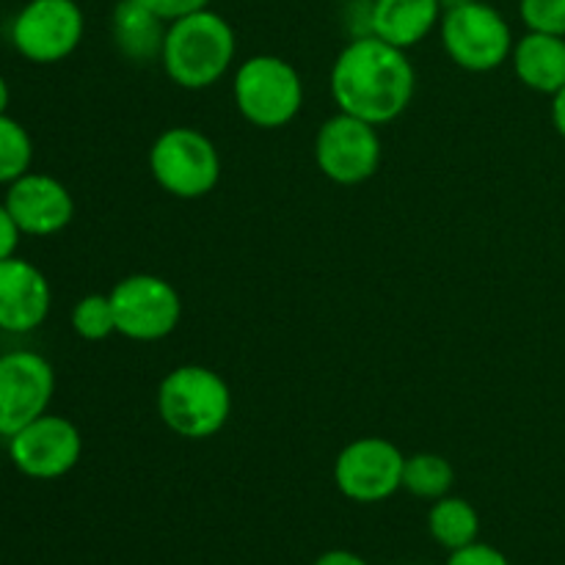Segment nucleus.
Listing matches in <instances>:
<instances>
[{"label":"nucleus","instance_id":"obj_1","mask_svg":"<svg viewBox=\"0 0 565 565\" xmlns=\"http://www.w3.org/2000/svg\"><path fill=\"white\" fill-rule=\"evenodd\" d=\"M329 86L342 114L379 127L406 114L417 92V72L406 50L364 33L340 50Z\"/></svg>","mask_w":565,"mask_h":565},{"label":"nucleus","instance_id":"obj_2","mask_svg":"<svg viewBox=\"0 0 565 565\" xmlns=\"http://www.w3.org/2000/svg\"><path fill=\"white\" fill-rule=\"evenodd\" d=\"M235 50V28L207 6L169 22L160 64L171 83L188 92H202L230 72Z\"/></svg>","mask_w":565,"mask_h":565},{"label":"nucleus","instance_id":"obj_3","mask_svg":"<svg viewBox=\"0 0 565 565\" xmlns=\"http://www.w3.org/2000/svg\"><path fill=\"white\" fill-rule=\"evenodd\" d=\"M158 414L182 439H213L230 423V384L204 364H182L160 381Z\"/></svg>","mask_w":565,"mask_h":565},{"label":"nucleus","instance_id":"obj_4","mask_svg":"<svg viewBox=\"0 0 565 565\" xmlns=\"http://www.w3.org/2000/svg\"><path fill=\"white\" fill-rule=\"evenodd\" d=\"M235 105L243 119L263 130L287 127L303 105V81L281 55H252L235 72Z\"/></svg>","mask_w":565,"mask_h":565},{"label":"nucleus","instance_id":"obj_5","mask_svg":"<svg viewBox=\"0 0 565 565\" xmlns=\"http://www.w3.org/2000/svg\"><path fill=\"white\" fill-rule=\"evenodd\" d=\"M149 171L174 199H202L218 185L221 154L196 127H169L149 149Z\"/></svg>","mask_w":565,"mask_h":565},{"label":"nucleus","instance_id":"obj_6","mask_svg":"<svg viewBox=\"0 0 565 565\" xmlns=\"http://www.w3.org/2000/svg\"><path fill=\"white\" fill-rule=\"evenodd\" d=\"M445 53L467 72H494L511 58L513 33L505 17L483 0H472L441 14L439 22Z\"/></svg>","mask_w":565,"mask_h":565},{"label":"nucleus","instance_id":"obj_7","mask_svg":"<svg viewBox=\"0 0 565 565\" xmlns=\"http://www.w3.org/2000/svg\"><path fill=\"white\" fill-rule=\"evenodd\" d=\"M83 33L86 17L75 0H28L9 28L17 53L39 66L70 58L81 47Z\"/></svg>","mask_w":565,"mask_h":565},{"label":"nucleus","instance_id":"obj_8","mask_svg":"<svg viewBox=\"0 0 565 565\" xmlns=\"http://www.w3.org/2000/svg\"><path fill=\"white\" fill-rule=\"evenodd\" d=\"M110 307H114L116 334L132 342H158L174 334L182 318L180 292L171 281L154 274H132L114 285Z\"/></svg>","mask_w":565,"mask_h":565},{"label":"nucleus","instance_id":"obj_9","mask_svg":"<svg viewBox=\"0 0 565 565\" xmlns=\"http://www.w3.org/2000/svg\"><path fill=\"white\" fill-rule=\"evenodd\" d=\"M315 163L337 185H362L381 166L379 130L340 110L326 119L315 136Z\"/></svg>","mask_w":565,"mask_h":565},{"label":"nucleus","instance_id":"obj_10","mask_svg":"<svg viewBox=\"0 0 565 565\" xmlns=\"http://www.w3.org/2000/svg\"><path fill=\"white\" fill-rule=\"evenodd\" d=\"M403 463L406 456L395 441L381 436H362L342 447L334 461V483L342 497L359 505L390 500L403 489Z\"/></svg>","mask_w":565,"mask_h":565},{"label":"nucleus","instance_id":"obj_11","mask_svg":"<svg viewBox=\"0 0 565 565\" xmlns=\"http://www.w3.org/2000/svg\"><path fill=\"white\" fill-rule=\"evenodd\" d=\"M55 392V370L42 353L9 351L0 356V436L11 439L47 414Z\"/></svg>","mask_w":565,"mask_h":565},{"label":"nucleus","instance_id":"obj_12","mask_svg":"<svg viewBox=\"0 0 565 565\" xmlns=\"http://www.w3.org/2000/svg\"><path fill=\"white\" fill-rule=\"evenodd\" d=\"M83 436L75 423L58 414H42L9 439V458L31 480H58L77 467Z\"/></svg>","mask_w":565,"mask_h":565},{"label":"nucleus","instance_id":"obj_13","mask_svg":"<svg viewBox=\"0 0 565 565\" xmlns=\"http://www.w3.org/2000/svg\"><path fill=\"white\" fill-rule=\"evenodd\" d=\"M3 204L22 235L31 237L58 235L75 218V199L70 188L42 171H28L11 182Z\"/></svg>","mask_w":565,"mask_h":565},{"label":"nucleus","instance_id":"obj_14","mask_svg":"<svg viewBox=\"0 0 565 565\" xmlns=\"http://www.w3.org/2000/svg\"><path fill=\"white\" fill-rule=\"evenodd\" d=\"M53 290L42 270L22 257L0 263V331L31 334L47 320Z\"/></svg>","mask_w":565,"mask_h":565},{"label":"nucleus","instance_id":"obj_15","mask_svg":"<svg viewBox=\"0 0 565 565\" xmlns=\"http://www.w3.org/2000/svg\"><path fill=\"white\" fill-rule=\"evenodd\" d=\"M441 14L439 0H373L367 9V33L392 47L408 50L439 28Z\"/></svg>","mask_w":565,"mask_h":565},{"label":"nucleus","instance_id":"obj_16","mask_svg":"<svg viewBox=\"0 0 565 565\" xmlns=\"http://www.w3.org/2000/svg\"><path fill=\"white\" fill-rule=\"evenodd\" d=\"M169 22L154 14L141 0H119L110 14V33L121 58L132 64H149L160 61Z\"/></svg>","mask_w":565,"mask_h":565},{"label":"nucleus","instance_id":"obj_17","mask_svg":"<svg viewBox=\"0 0 565 565\" xmlns=\"http://www.w3.org/2000/svg\"><path fill=\"white\" fill-rule=\"evenodd\" d=\"M513 72L527 88L555 97L565 86V36L527 31L513 44Z\"/></svg>","mask_w":565,"mask_h":565},{"label":"nucleus","instance_id":"obj_18","mask_svg":"<svg viewBox=\"0 0 565 565\" xmlns=\"http://www.w3.org/2000/svg\"><path fill=\"white\" fill-rule=\"evenodd\" d=\"M428 533L447 552L475 544V541H480L478 508L469 500H463V497H441L428 511Z\"/></svg>","mask_w":565,"mask_h":565},{"label":"nucleus","instance_id":"obj_19","mask_svg":"<svg viewBox=\"0 0 565 565\" xmlns=\"http://www.w3.org/2000/svg\"><path fill=\"white\" fill-rule=\"evenodd\" d=\"M456 483V469L439 452H417L406 456L403 463V489L419 500H441L452 491Z\"/></svg>","mask_w":565,"mask_h":565},{"label":"nucleus","instance_id":"obj_20","mask_svg":"<svg viewBox=\"0 0 565 565\" xmlns=\"http://www.w3.org/2000/svg\"><path fill=\"white\" fill-rule=\"evenodd\" d=\"M33 141L31 132L11 119L9 114L0 116V185H11L22 174L31 171Z\"/></svg>","mask_w":565,"mask_h":565},{"label":"nucleus","instance_id":"obj_21","mask_svg":"<svg viewBox=\"0 0 565 565\" xmlns=\"http://www.w3.org/2000/svg\"><path fill=\"white\" fill-rule=\"evenodd\" d=\"M72 331L86 342H103L110 334H116L110 296H103V292L83 296L72 309Z\"/></svg>","mask_w":565,"mask_h":565},{"label":"nucleus","instance_id":"obj_22","mask_svg":"<svg viewBox=\"0 0 565 565\" xmlns=\"http://www.w3.org/2000/svg\"><path fill=\"white\" fill-rule=\"evenodd\" d=\"M519 17L527 31L565 36V0H519Z\"/></svg>","mask_w":565,"mask_h":565},{"label":"nucleus","instance_id":"obj_23","mask_svg":"<svg viewBox=\"0 0 565 565\" xmlns=\"http://www.w3.org/2000/svg\"><path fill=\"white\" fill-rule=\"evenodd\" d=\"M445 565H511V561H508L505 552H500L497 546L475 541V544L463 546V550L450 552Z\"/></svg>","mask_w":565,"mask_h":565},{"label":"nucleus","instance_id":"obj_24","mask_svg":"<svg viewBox=\"0 0 565 565\" xmlns=\"http://www.w3.org/2000/svg\"><path fill=\"white\" fill-rule=\"evenodd\" d=\"M141 3H147L149 9H152L154 14L163 17L166 22H171L180 20V17L185 14H193V11L199 9H207L210 0H141Z\"/></svg>","mask_w":565,"mask_h":565},{"label":"nucleus","instance_id":"obj_25","mask_svg":"<svg viewBox=\"0 0 565 565\" xmlns=\"http://www.w3.org/2000/svg\"><path fill=\"white\" fill-rule=\"evenodd\" d=\"M20 237H22L20 226H17L14 218H11L9 207L0 202V263L14 257L17 246H20Z\"/></svg>","mask_w":565,"mask_h":565},{"label":"nucleus","instance_id":"obj_26","mask_svg":"<svg viewBox=\"0 0 565 565\" xmlns=\"http://www.w3.org/2000/svg\"><path fill=\"white\" fill-rule=\"evenodd\" d=\"M312 565H370L362 555L351 550H329L318 557Z\"/></svg>","mask_w":565,"mask_h":565},{"label":"nucleus","instance_id":"obj_27","mask_svg":"<svg viewBox=\"0 0 565 565\" xmlns=\"http://www.w3.org/2000/svg\"><path fill=\"white\" fill-rule=\"evenodd\" d=\"M552 125L565 138V86L552 97Z\"/></svg>","mask_w":565,"mask_h":565},{"label":"nucleus","instance_id":"obj_28","mask_svg":"<svg viewBox=\"0 0 565 565\" xmlns=\"http://www.w3.org/2000/svg\"><path fill=\"white\" fill-rule=\"evenodd\" d=\"M9 103H11V88L6 83V77L0 75V116L9 114Z\"/></svg>","mask_w":565,"mask_h":565},{"label":"nucleus","instance_id":"obj_29","mask_svg":"<svg viewBox=\"0 0 565 565\" xmlns=\"http://www.w3.org/2000/svg\"><path fill=\"white\" fill-rule=\"evenodd\" d=\"M439 3H441V11H450V9H458V6L472 3V0H439Z\"/></svg>","mask_w":565,"mask_h":565}]
</instances>
